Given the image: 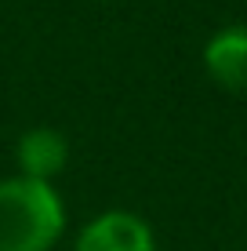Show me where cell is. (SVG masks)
<instances>
[{
    "label": "cell",
    "mask_w": 247,
    "mask_h": 251,
    "mask_svg": "<svg viewBox=\"0 0 247 251\" xmlns=\"http://www.w3.org/2000/svg\"><path fill=\"white\" fill-rule=\"evenodd\" d=\"M66 222L69 215L55 182L0 178V251H55Z\"/></svg>",
    "instance_id": "6da1fadb"
},
{
    "label": "cell",
    "mask_w": 247,
    "mask_h": 251,
    "mask_svg": "<svg viewBox=\"0 0 247 251\" xmlns=\"http://www.w3.org/2000/svg\"><path fill=\"white\" fill-rule=\"evenodd\" d=\"M73 251H160L157 233L138 211L109 207L88 219L73 240Z\"/></svg>",
    "instance_id": "7a4b0ae2"
},
{
    "label": "cell",
    "mask_w": 247,
    "mask_h": 251,
    "mask_svg": "<svg viewBox=\"0 0 247 251\" xmlns=\"http://www.w3.org/2000/svg\"><path fill=\"white\" fill-rule=\"evenodd\" d=\"M69 164V138L58 127L37 124L19 135L15 142V168L25 178H40V182H55Z\"/></svg>",
    "instance_id": "277c9868"
},
{
    "label": "cell",
    "mask_w": 247,
    "mask_h": 251,
    "mask_svg": "<svg viewBox=\"0 0 247 251\" xmlns=\"http://www.w3.org/2000/svg\"><path fill=\"white\" fill-rule=\"evenodd\" d=\"M203 73L229 95H247V22H225L203 40Z\"/></svg>",
    "instance_id": "3957f363"
}]
</instances>
